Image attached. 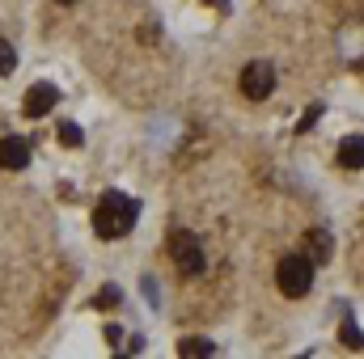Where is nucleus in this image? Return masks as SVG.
I'll list each match as a JSON object with an SVG mask.
<instances>
[{"label": "nucleus", "mask_w": 364, "mask_h": 359, "mask_svg": "<svg viewBox=\"0 0 364 359\" xmlns=\"http://www.w3.org/2000/svg\"><path fill=\"white\" fill-rule=\"evenodd\" d=\"M136 199H127V194H119V190H110V194H102V203L93 207V233L97 237H106V241H114V237H127L132 233V224H136Z\"/></svg>", "instance_id": "obj_1"}, {"label": "nucleus", "mask_w": 364, "mask_h": 359, "mask_svg": "<svg viewBox=\"0 0 364 359\" xmlns=\"http://www.w3.org/2000/svg\"><path fill=\"white\" fill-rule=\"evenodd\" d=\"M272 89H275V68L272 64H246L242 68V93L250 97V101H263V97H272Z\"/></svg>", "instance_id": "obj_3"}, {"label": "nucleus", "mask_w": 364, "mask_h": 359, "mask_svg": "<svg viewBox=\"0 0 364 359\" xmlns=\"http://www.w3.org/2000/svg\"><path fill=\"white\" fill-rule=\"evenodd\" d=\"M275 283L284 296H305L314 287V263L301 258V254H288L279 267H275Z\"/></svg>", "instance_id": "obj_2"}, {"label": "nucleus", "mask_w": 364, "mask_h": 359, "mask_svg": "<svg viewBox=\"0 0 364 359\" xmlns=\"http://www.w3.org/2000/svg\"><path fill=\"white\" fill-rule=\"evenodd\" d=\"M170 258L186 275H203V250H199V237H191V233H174L170 237Z\"/></svg>", "instance_id": "obj_4"}, {"label": "nucleus", "mask_w": 364, "mask_h": 359, "mask_svg": "<svg viewBox=\"0 0 364 359\" xmlns=\"http://www.w3.org/2000/svg\"><path fill=\"white\" fill-rule=\"evenodd\" d=\"M30 165V144L21 136L0 140V170H26Z\"/></svg>", "instance_id": "obj_6"}, {"label": "nucleus", "mask_w": 364, "mask_h": 359, "mask_svg": "<svg viewBox=\"0 0 364 359\" xmlns=\"http://www.w3.org/2000/svg\"><path fill=\"white\" fill-rule=\"evenodd\" d=\"M55 101H60V89H55V85H30V89H26V101H21V110H26L30 118H38V114H47Z\"/></svg>", "instance_id": "obj_5"}, {"label": "nucleus", "mask_w": 364, "mask_h": 359, "mask_svg": "<svg viewBox=\"0 0 364 359\" xmlns=\"http://www.w3.org/2000/svg\"><path fill=\"white\" fill-rule=\"evenodd\" d=\"M339 165L343 170H364V136H348L339 144Z\"/></svg>", "instance_id": "obj_7"}, {"label": "nucleus", "mask_w": 364, "mask_h": 359, "mask_svg": "<svg viewBox=\"0 0 364 359\" xmlns=\"http://www.w3.org/2000/svg\"><path fill=\"white\" fill-rule=\"evenodd\" d=\"M216 347L208 343V338H186V343H178V355H186V359H203V355H212Z\"/></svg>", "instance_id": "obj_9"}, {"label": "nucleus", "mask_w": 364, "mask_h": 359, "mask_svg": "<svg viewBox=\"0 0 364 359\" xmlns=\"http://www.w3.org/2000/svg\"><path fill=\"white\" fill-rule=\"evenodd\" d=\"M60 140H64L68 148H77V144H81V127H77V123H64V127H60Z\"/></svg>", "instance_id": "obj_11"}, {"label": "nucleus", "mask_w": 364, "mask_h": 359, "mask_svg": "<svg viewBox=\"0 0 364 359\" xmlns=\"http://www.w3.org/2000/svg\"><path fill=\"white\" fill-rule=\"evenodd\" d=\"M60 4H73V0H60Z\"/></svg>", "instance_id": "obj_14"}, {"label": "nucleus", "mask_w": 364, "mask_h": 359, "mask_svg": "<svg viewBox=\"0 0 364 359\" xmlns=\"http://www.w3.org/2000/svg\"><path fill=\"white\" fill-rule=\"evenodd\" d=\"M343 347H352V351L364 347V338H360V330H356V326H343Z\"/></svg>", "instance_id": "obj_12"}, {"label": "nucleus", "mask_w": 364, "mask_h": 359, "mask_svg": "<svg viewBox=\"0 0 364 359\" xmlns=\"http://www.w3.org/2000/svg\"><path fill=\"white\" fill-rule=\"evenodd\" d=\"M318 118H322V106H309V110H305V118H301V127H296V131H309V127H314V123H318Z\"/></svg>", "instance_id": "obj_13"}, {"label": "nucleus", "mask_w": 364, "mask_h": 359, "mask_svg": "<svg viewBox=\"0 0 364 359\" xmlns=\"http://www.w3.org/2000/svg\"><path fill=\"white\" fill-rule=\"evenodd\" d=\"M314 258H318V263H326V258H331V237H326V233H318V228L309 233V263H314Z\"/></svg>", "instance_id": "obj_8"}, {"label": "nucleus", "mask_w": 364, "mask_h": 359, "mask_svg": "<svg viewBox=\"0 0 364 359\" xmlns=\"http://www.w3.org/2000/svg\"><path fill=\"white\" fill-rule=\"evenodd\" d=\"M13 64H17V51H13V43H4V38H0V77H9V72H13Z\"/></svg>", "instance_id": "obj_10"}]
</instances>
